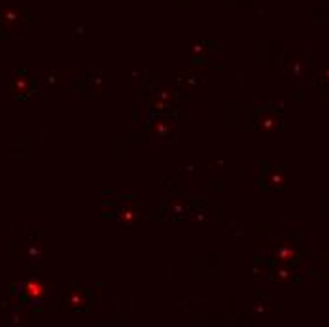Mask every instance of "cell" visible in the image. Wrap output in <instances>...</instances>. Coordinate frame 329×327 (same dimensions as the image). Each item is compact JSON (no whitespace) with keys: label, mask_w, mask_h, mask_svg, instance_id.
<instances>
[{"label":"cell","mask_w":329,"mask_h":327,"mask_svg":"<svg viewBox=\"0 0 329 327\" xmlns=\"http://www.w3.org/2000/svg\"><path fill=\"white\" fill-rule=\"evenodd\" d=\"M27 289H29V295H34V297L44 295V285L40 284V282H29V284H27Z\"/></svg>","instance_id":"cell-1"}]
</instances>
